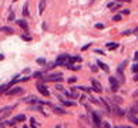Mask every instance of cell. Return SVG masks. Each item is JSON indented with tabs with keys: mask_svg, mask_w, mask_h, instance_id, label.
Returning <instances> with one entry per match:
<instances>
[{
	"mask_svg": "<svg viewBox=\"0 0 138 128\" xmlns=\"http://www.w3.org/2000/svg\"><path fill=\"white\" fill-rule=\"evenodd\" d=\"M100 100H101V104H103V105L105 107V110H107L108 112L111 111V108H110V105H108V104H107V101H105V98H100Z\"/></svg>",
	"mask_w": 138,
	"mask_h": 128,
	"instance_id": "cell-13",
	"label": "cell"
},
{
	"mask_svg": "<svg viewBox=\"0 0 138 128\" xmlns=\"http://www.w3.org/2000/svg\"><path fill=\"white\" fill-rule=\"evenodd\" d=\"M90 68H91V70H92V71H94V73L97 71V67H95V65H90Z\"/></svg>",
	"mask_w": 138,
	"mask_h": 128,
	"instance_id": "cell-37",
	"label": "cell"
},
{
	"mask_svg": "<svg viewBox=\"0 0 138 128\" xmlns=\"http://www.w3.org/2000/svg\"><path fill=\"white\" fill-rule=\"evenodd\" d=\"M63 101V104H64V105H68V107H73V105H74V102H73V101H66V100H61Z\"/></svg>",
	"mask_w": 138,
	"mask_h": 128,
	"instance_id": "cell-22",
	"label": "cell"
},
{
	"mask_svg": "<svg viewBox=\"0 0 138 128\" xmlns=\"http://www.w3.org/2000/svg\"><path fill=\"white\" fill-rule=\"evenodd\" d=\"M111 91H112V93H117V91H118V84H115V85H111Z\"/></svg>",
	"mask_w": 138,
	"mask_h": 128,
	"instance_id": "cell-23",
	"label": "cell"
},
{
	"mask_svg": "<svg viewBox=\"0 0 138 128\" xmlns=\"http://www.w3.org/2000/svg\"><path fill=\"white\" fill-rule=\"evenodd\" d=\"M13 120H14V121H24V120H26V115H24V114H19V115H16Z\"/></svg>",
	"mask_w": 138,
	"mask_h": 128,
	"instance_id": "cell-12",
	"label": "cell"
},
{
	"mask_svg": "<svg viewBox=\"0 0 138 128\" xmlns=\"http://www.w3.org/2000/svg\"><path fill=\"white\" fill-rule=\"evenodd\" d=\"M37 63L39 64H46V60H44V58H37Z\"/></svg>",
	"mask_w": 138,
	"mask_h": 128,
	"instance_id": "cell-33",
	"label": "cell"
},
{
	"mask_svg": "<svg viewBox=\"0 0 138 128\" xmlns=\"http://www.w3.org/2000/svg\"><path fill=\"white\" fill-rule=\"evenodd\" d=\"M118 1H127V3H128V1H131V0H118Z\"/></svg>",
	"mask_w": 138,
	"mask_h": 128,
	"instance_id": "cell-42",
	"label": "cell"
},
{
	"mask_svg": "<svg viewBox=\"0 0 138 128\" xmlns=\"http://www.w3.org/2000/svg\"><path fill=\"white\" fill-rule=\"evenodd\" d=\"M30 122H31V127H39V124H37V121H36L34 118H31Z\"/></svg>",
	"mask_w": 138,
	"mask_h": 128,
	"instance_id": "cell-24",
	"label": "cell"
},
{
	"mask_svg": "<svg viewBox=\"0 0 138 128\" xmlns=\"http://www.w3.org/2000/svg\"><path fill=\"white\" fill-rule=\"evenodd\" d=\"M97 64H98V65H100V68H101V70H104V71H108V70H110V68L107 67V64L101 63V61H97Z\"/></svg>",
	"mask_w": 138,
	"mask_h": 128,
	"instance_id": "cell-14",
	"label": "cell"
},
{
	"mask_svg": "<svg viewBox=\"0 0 138 128\" xmlns=\"http://www.w3.org/2000/svg\"><path fill=\"white\" fill-rule=\"evenodd\" d=\"M134 33H137V34H138V27L135 29V30H134Z\"/></svg>",
	"mask_w": 138,
	"mask_h": 128,
	"instance_id": "cell-43",
	"label": "cell"
},
{
	"mask_svg": "<svg viewBox=\"0 0 138 128\" xmlns=\"http://www.w3.org/2000/svg\"><path fill=\"white\" fill-rule=\"evenodd\" d=\"M95 29L101 30V29H104V24H103V23H98V24H95Z\"/></svg>",
	"mask_w": 138,
	"mask_h": 128,
	"instance_id": "cell-28",
	"label": "cell"
},
{
	"mask_svg": "<svg viewBox=\"0 0 138 128\" xmlns=\"http://www.w3.org/2000/svg\"><path fill=\"white\" fill-rule=\"evenodd\" d=\"M103 125H104V127H105V128H110V127H111V125H110L108 122H103Z\"/></svg>",
	"mask_w": 138,
	"mask_h": 128,
	"instance_id": "cell-38",
	"label": "cell"
},
{
	"mask_svg": "<svg viewBox=\"0 0 138 128\" xmlns=\"http://www.w3.org/2000/svg\"><path fill=\"white\" fill-rule=\"evenodd\" d=\"M78 90H81V91H90V88L88 87H77Z\"/></svg>",
	"mask_w": 138,
	"mask_h": 128,
	"instance_id": "cell-32",
	"label": "cell"
},
{
	"mask_svg": "<svg viewBox=\"0 0 138 128\" xmlns=\"http://www.w3.org/2000/svg\"><path fill=\"white\" fill-rule=\"evenodd\" d=\"M63 93H64L66 96L68 97V98H77V97H78L76 93H68V91H63Z\"/></svg>",
	"mask_w": 138,
	"mask_h": 128,
	"instance_id": "cell-16",
	"label": "cell"
},
{
	"mask_svg": "<svg viewBox=\"0 0 138 128\" xmlns=\"http://www.w3.org/2000/svg\"><path fill=\"white\" fill-rule=\"evenodd\" d=\"M128 118H130V120H131V121L135 124V125H138V118H137V117H134L132 114H130V115H128Z\"/></svg>",
	"mask_w": 138,
	"mask_h": 128,
	"instance_id": "cell-18",
	"label": "cell"
},
{
	"mask_svg": "<svg viewBox=\"0 0 138 128\" xmlns=\"http://www.w3.org/2000/svg\"><path fill=\"white\" fill-rule=\"evenodd\" d=\"M90 101H91V102H94V104H98V101H97V100H95V98H90Z\"/></svg>",
	"mask_w": 138,
	"mask_h": 128,
	"instance_id": "cell-36",
	"label": "cell"
},
{
	"mask_svg": "<svg viewBox=\"0 0 138 128\" xmlns=\"http://www.w3.org/2000/svg\"><path fill=\"white\" fill-rule=\"evenodd\" d=\"M132 96H134V97H138V90L135 91V93H134V94H132Z\"/></svg>",
	"mask_w": 138,
	"mask_h": 128,
	"instance_id": "cell-41",
	"label": "cell"
},
{
	"mask_svg": "<svg viewBox=\"0 0 138 128\" xmlns=\"http://www.w3.org/2000/svg\"><path fill=\"white\" fill-rule=\"evenodd\" d=\"M56 90H57V91H64L63 85H60V84H57V85H56Z\"/></svg>",
	"mask_w": 138,
	"mask_h": 128,
	"instance_id": "cell-31",
	"label": "cell"
},
{
	"mask_svg": "<svg viewBox=\"0 0 138 128\" xmlns=\"http://www.w3.org/2000/svg\"><path fill=\"white\" fill-rule=\"evenodd\" d=\"M134 60H135V61H138V51L134 54Z\"/></svg>",
	"mask_w": 138,
	"mask_h": 128,
	"instance_id": "cell-39",
	"label": "cell"
},
{
	"mask_svg": "<svg viewBox=\"0 0 138 128\" xmlns=\"http://www.w3.org/2000/svg\"><path fill=\"white\" fill-rule=\"evenodd\" d=\"M131 30H127V32H123V36H128V34H131Z\"/></svg>",
	"mask_w": 138,
	"mask_h": 128,
	"instance_id": "cell-35",
	"label": "cell"
},
{
	"mask_svg": "<svg viewBox=\"0 0 138 128\" xmlns=\"http://www.w3.org/2000/svg\"><path fill=\"white\" fill-rule=\"evenodd\" d=\"M77 81V77H70V78H68V83H70V84H73V83H76Z\"/></svg>",
	"mask_w": 138,
	"mask_h": 128,
	"instance_id": "cell-30",
	"label": "cell"
},
{
	"mask_svg": "<svg viewBox=\"0 0 138 128\" xmlns=\"http://www.w3.org/2000/svg\"><path fill=\"white\" fill-rule=\"evenodd\" d=\"M91 84H92V87H94V91H97V93H101L103 87H101V84H100L98 81H97V80H91Z\"/></svg>",
	"mask_w": 138,
	"mask_h": 128,
	"instance_id": "cell-7",
	"label": "cell"
},
{
	"mask_svg": "<svg viewBox=\"0 0 138 128\" xmlns=\"http://www.w3.org/2000/svg\"><path fill=\"white\" fill-rule=\"evenodd\" d=\"M10 85H12V84H7V85H1V87H0V93H4V91H7V88H9Z\"/></svg>",
	"mask_w": 138,
	"mask_h": 128,
	"instance_id": "cell-21",
	"label": "cell"
},
{
	"mask_svg": "<svg viewBox=\"0 0 138 128\" xmlns=\"http://www.w3.org/2000/svg\"><path fill=\"white\" fill-rule=\"evenodd\" d=\"M37 90H39V91H40V93H41L44 97H48V96H50V93H48L47 87L44 85V84H41V83H40V84H37Z\"/></svg>",
	"mask_w": 138,
	"mask_h": 128,
	"instance_id": "cell-3",
	"label": "cell"
},
{
	"mask_svg": "<svg viewBox=\"0 0 138 128\" xmlns=\"http://www.w3.org/2000/svg\"><path fill=\"white\" fill-rule=\"evenodd\" d=\"M91 118H92V121H94V125H95V127H100V125H101V120H100V117L97 115V112H91Z\"/></svg>",
	"mask_w": 138,
	"mask_h": 128,
	"instance_id": "cell-6",
	"label": "cell"
},
{
	"mask_svg": "<svg viewBox=\"0 0 138 128\" xmlns=\"http://www.w3.org/2000/svg\"><path fill=\"white\" fill-rule=\"evenodd\" d=\"M46 9V0H40V4H39V13L41 14Z\"/></svg>",
	"mask_w": 138,
	"mask_h": 128,
	"instance_id": "cell-9",
	"label": "cell"
},
{
	"mask_svg": "<svg viewBox=\"0 0 138 128\" xmlns=\"http://www.w3.org/2000/svg\"><path fill=\"white\" fill-rule=\"evenodd\" d=\"M13 108H14V107H6V108H1V110H0V112H1V114H4V115H6V114H7V112H9V111H12V110H13Z\"/></svg>",
	"mask_w": 138,
	"mask_h": 128,
	"instance_id": "cell-17",
	"label": "cell"
},
{
	"mask_svg": "<svg viewBox=\"0 0 138 128\" xmlns=\"http://www.w3.org/2000/svg\"><path fill=\"white\" fill-rule=\"evenodd\" d=\"M0 32L6 33V34H13V33H14V30H13L12 27H0Z\"/></svg>",
	"mask_w": 138,
	"mask_h": 128,
	"instance_id": "cell-10",
	"label": "cell"
},
{
	"mask_svg": "<svg viewBox=\"0 0 138 128\" xmlns=\"http://www.w3.org/2000/svg\"><path fill=\"white\" fill-rule=\"evenodd\" d=\"M54 111L57 112V114H66V111H63L61 108H57V107H54Z\"/></svg>",
	"mask_w": 138,
	"mask_h": 128,
	"instance_id": "cell-25",
	"label": "cell"
},
{
	"mask_svg": "<svg viewBox=\"0 0 138 128\" xmlns=\"http://www.w3.org/2000/svg\"><path fill=\"white\" fill-rule=\"evenodd\" d=\"M17 24H19L21 29H24L26 32H29V26H27V23H26L24 20H17Z\"/></svg>",
	"mask_w": 138,
	"mask_h": 128,
	"instance_id": "cell-8",
	"label": "cell"
},
{
	"mask_svg": "<svg viewBox=\"0 0 138 128\" xmlns=\"http://www.w3.org/2000/svg\"><path fill=\"white\" fill-rule=\"evenodd\" d=\"M21 38H23V40H26V41H30V40H31L30 36H26V34H24V36L21 34Z\"/></svg>",
	"mask_w": 138,
	"mask_h": 128,
	"instance_id": "cell-26",
	"label": "cell"
},
{
	"mask_svg": "<svg viewBox=\"0 0 138 128\" xmlns=\"http://www.w3.org/2000/svg\"><path fill=\"white\" fill-rule=\"evenodd\" d=\"M9 96H17V94H21L23 93V88L21 87H14V88H12V90H7L6 91Z\"/></svg>",
	"mask_w": 138,
	"mask_h": 128,
	"instance_id": "cell-4",
	"label": "cell"
},
{
	"mask_svg": "<svg viewBox=\"0 0 138 128\" xmlns=\"http://www.w3.org/2000/svg\"><path fill=\"white\" fill-rule=\"evenodd\" d=\"M111 102H112V104H118V105H120V104L123 102V98H121V97H118V96H114V98L111 100Z\"/></svg>",
	"mask_w": 138,
	"mask_h": 128,
	"instance_id": "cell-11",
	"label": "cell"
},
{
	"mask_svg": "<svg viewBox=\"0 0 138 128\" xmlns=\"http://www.w3.org/2000/svg\"><path fill=\"white\" fill-rule=\"evenodd\" d=\"M23 16H29V4H24V7H23Z\"/></svg>",
	"mask_w": 138,
	"mask_h": 128,
	"instance_id": "cell-19",
	"label": "cell"
},
{
	"mask_svg": "<svg viewBox=\"0 0 138 128\" xmlns=\"http://www.w3.org/2000/svg\"><path fill=\"white\" fill-rule=\"evenodd\" d=\"M131 70H132L134 73H137V71H138V63H137V64H134V65L131 67Z\"/></svg>",
	"mask_w": 138,
	"mask_h": 128,
	"instance_id": "cell-29",
	"label": "cell"
},
{
	"mask_svg": "<svg viewBox=\"0 0 138 128\" xmlns=\"http://www.w3.org/2000/svg\"><path fill=\"white\" fill-rule=\"evenodd\" d=\"M112 110H114V114L118 115V117H124L125 115V111L118 107V104H112Z\"/></svg>",
	"mask_w": 138,
	"mask_h": 128,
	"instance_id": "cell-5",
	"label": "cell"
},
{
	"mask_svg": "<svg viewBox=\"0 0 138 128\" xmlns=\"http://www.w3.org/2000/svg\"><path fill=\"white\" fill-rule=\"evenodd\" d=\"M70 57H68V54H61L57 60H56V65H64V63L68 60Z\"/></svg>",
	"mask_w": 138,
	"mask_h": 128,
	"instance_id": "cell-2",
	"label": "cell"
},
{
	"mask_svg": "<svg viewBox=\"0 0 138 128\" xmlns=\"http://www.w3.org/2000/svg\"><path fill=\"white\" fill-rule=\"evenodd\" d=\"M41 76H43V73H41V71H36V73H33V76H31V77H34V78H40Z\"/></svg>",
	"mask_w": 138,
	"mask_h": 128,
	"instance_id": "cell-20",
	"label": "cell"
},
{
	"mask_svg": "<svg viewBox=\"0 0 138 128\" xmlns=\"http://www.w3.org/2000/svg\"><path fill=\"white\" fill-rule=\"evenodd\" d=\"M13 1H17V0H13Z\"/></svg>",
	"mask_w": 138,
	"mask_h": 128,
	"instance_id": "cell-44",
	"label": "cell"
},
{
	"mask_svg": "<svg viewBox=\"0 0 138 128\" xmlns=\"http://www.w3.org/2000/svg\"><path fill=\"white\" fill-rule=\"evenodd\" d=\"M61 80H63V74L61 73L50 74V76H46V77H44V81H53V83H56V81H61Z\"/></svg>",
	"mask_w": 138,
	"mask_h": 128,
	"instance_id": "cell-1",
	"label": "cell"
},
{
	"mask_svg": "<svg viewBox=\"0 0 138 128\" xmlns=\"http://www.w3.org/2000/svg\"><path fill=\"white\" fill-rule=\"evenodd\" d=\"M12 20H14V13H13V12H12L10 16H9V21H12Z\"/></svg>",
	"mask_w": 138,
	"mask_h": 128,
	"instance_id": "cell-34",
	"label": "cell"
},
{
	"mask_svg": "<svg viewBox=\"0 0 138 128\" xmlns=\"http://www.w3.org/2000/svg\"><path fill=\"white\" fill-rule=\"evenodd\" d=\"M118 47V44L117 43H107V48L108 50H114V48Z\"/></svg>",
	"mask_w": 138,
	"mask_h": 128,
	"instance_id": "cell-15",
	"label": "cell"
},
{
	"mask_svg": "<svg viewBox=\"0 0 138 128\" xmlns=\"http://www.w3.org/2000/svg\"><path fill=\"white\" fill-rule=\"evenodd\" d=\"M137 80H138V73L135 74V77H134V81H137Z\"/></svg>",
	"mask_w": 138,
	"mask_h": 128,
	"instance_id": "cell-40",
	"label": "cell"
},
{
	"mask_svg": "<svg viewBox=\"0 0 138 128\" xmlns=\"http://www.w3.org/2000/svg\"><path fill=\"white\" fill-rule=\"evenodd\" d=\"M112 20H114V21H120V20H121V14H115Z\"/></svg>",
	"mask_w": 138,
	"mask_h": 128,
	"instance_id": "cell-27",
	"label": "cell"
}]
</instances>
